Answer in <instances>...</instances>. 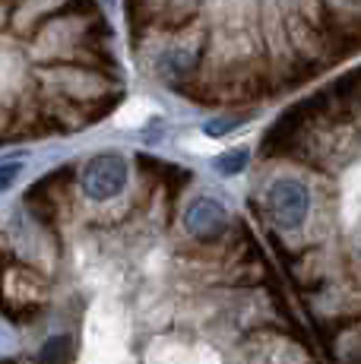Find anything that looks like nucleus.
<instances>
[{
  "label": "nucleus",
  "mask_w": 361,
  "mask_h": 364,
  "mask_svg": "<svg viewBox=\"0 0 361 364\" xmlns=\"http://www.w3.org/2000/svg\"><path fill=\"white\" fill-rule=\"evenodd\" d=\"M238 124H241V117H216V121L206 124V133H210V136H225V133L235 130Z\"/></svg>",
  "instance_id": "7"
},
{
  "label": "nucleus",
  "mask_w": 361,
  "mask_h": 364,
  "mask_svg": "<svg viewBox=\"0 0 361 364\" xmlns=\"http://www.w3.org/2000/svg\"><path fill=\"white\" fill-rule=\"evenodd\" d=\"M266 209H269V219L276 222L279 228H301L304 219L311 213V193L301 181L295 178H279L266 193Z\"/></svg>",
  "instance_id": "1"
},
{
  "label": "nucleus",
  "mask_w": 361,
  "mask_h": 364,
  "mask_svg": "<svg viewBox=\"0 0 361 364\" xmlns=\"http://www.w3.org/2000/svg\"><path fill=\"white\" fill-rule=\"evenodd\" d=\"M247 165V149H232V152H222L216 159V171L219 174H238L244 171Z\"/></svg>",
  "instance_id": "6"
},
{
  "label": "nucleus",
  "mask_w": 361,
  "mask_h": 364,
  "mask_svg": "<svg viewBox=\"0 0 361 364\" xmlns=\"http://www.w3.org/2000/svg\"><path fill=\"white\" fill-rule=\"evenodd\" d=\"M184 225H187V232L193 237H200V241H212V237H219L228 228V213L219 200L200 197L187 206Z\"/></svg>",
  "instance_id": "3"
},
{
  "label": "nucleus",
  "mask_w": 361,
  "mask_h": 364,
  "mask_svg": "<svg viewBox=\"0 0 361 364\" xmlns=\"http://www.w3.org/2000/svg\"><path fill=\"white\" fill-rule=\"evenodd\" d=\"M200 54H203V41H200L197 48H193V45L168 48V51L158 58V76H162V80H168V82H175V86L193 80V70H197V64H200Z\"/></svg>",
  "instance_id": "4"
},
{
  "label": "nucleus",
  "mask_w": 361,
  "mask_h": 364,
  "mask_svg": "<svg viewBox=\"0 0 361 364\" xmlns=\"http://www.w3.org/2000/svg\"><path fill=\"white\" fill-rule=\"evenodd\" d=\"M70 358H73V342L67 336H51L38 352V364H70Z\"/></svg>",
  "instance_id": "5"
},
{
  "label": "nucleus",
  "mask_w": 361,
  "mask_h": 364,
  "mask_svg": "<svg viewBox=\"0 0 361 364\" xmlns=\"http://www.w3.org/2000/svg\"><path fill=\"white\" fill-rule=\"evenodd\" d=\"M19 171H23V165H19V162H6V165H0V193H4L6 187H10L13 181L19 178Z\"/></svg>",
  "instance_id": "8"
},
{
  "label": "nucleus",
  "mask_w": 361,
  "mask_h": 364,
  "mask_svg": "<svg viewBox=\"0 0 361 364\" xmlns=\"http://www.w3.org/2000/svg\"><path fill=\"white\" fill-rule=\"evenodd\" d=\"M127 184V162L114 152H102V156L89 159L80 174V187L89 200H111L124 191Z\"/></svg>",
  "instance_id": "2"
}]
</instances>
